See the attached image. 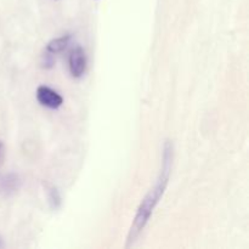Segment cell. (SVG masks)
<instances>
[{
    "mask_svg": "<svg viewBox=\"0 0 249 249\" xmlns=\"http://www.w3.org/2000/svg\"><path fill=\"white\" fill-rule=\"evenodd\" d=\"M68 67L70 73L73 78H80L87 70V56L84 50L80 46L73 49L71 51L70 58H68Z\"/></svg>",
    "mask_w": 249,
    "mask_h": 249,
    "instance_id": "3",
    "label": "cell"
},
{
    "mask_svg": "<svg viewBox=\"0 0 249 249\" xmlns=\"http://www.w3.org/2000/svg\"><path fill=\"white\" fill-rule=\"evenodd\" d=\"M71 34H65L62 36H58V38L53 39L51 41H49L48 45L45 48V53H49L51 56H55L56 53H60L61 51H63L65 49H67V46L71 43Z\"/></svg>",
    "mask_w": 249,
    "mask_h": 249,
    "instance_id": "4",
    "label": "cell"
},
{
    "mask_svg": "<svg viewBox=\"0 0 249 249\" xmlns=\"http://www.w3.org/2000/svg\"><path fill=\"white\" fill-rule=\"evenodd\" d=\"M172 163H173V146L169 142L165 143L164 146V156H163V168L160 170V175L158 180L156 181L155 186L148 191L145 198L141 201L140 206H139L136 215L134 218L133 224L130 226V230L128 233V247L133 245L136 241V238L140 236L143 229L146 228L147 223L150 221L151 215H152L153 211H155L156 206L160 198L164 195L165 189H167L168 180H169L170 170H172Z\"/></svg>",
    "mask_w": 249,
    "mask_h": 249,
    "instance_id": "1",
    "label": "cell"
},
{
    "mask_svg": "<svg viewBox=\"0 0 249 249\" xmlns=\"http://www.w3.org/2000/svg\"><path fill=\"white\" fill-rule=\"evenodd\" d=\"M36 100L41 106L50 109H57L62 106L63 99L57 91L51 89L48 85H40L36 89Z\"/></svg>",
    "mask_w": 249,
    "mask_h": 249,
    "instance_id": "2",
    "label": "cell"
},
{
    "mask_svg": "<svg viewBox=\"0 0 249 249\" xmlns=\"http://www.w3.org/2000/svg\"><path fill=\"white\" fill-rule=\"evenodd\" d=\"M5 158V145L1 140H0V167H1L2 162Z\"/></svg>",
    "mask_w": 249,
    "mask_h": 249,
    "instance_id": "6",
    "label": "cell"
},
{
    "mask_svg": "<svg viewBox=\"0 0 249 249\" xmlns=\"http://www.w3.org/2000/svg\"><path fill=\"white\" fill-rule=\"evenodd\" d=\"M17 182H18L17 177H15V175H7V177H5L4 179L0 181V189H1L2 191H12V190L17 189Z\"/></svg>",
    "mask_w": 249,
    "mask_h": 249,
    "instance_id": "5",
    "label": "cell"
}]
</instances>
